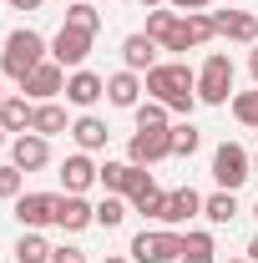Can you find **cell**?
Listing matches in <instances>:
<instances>
[{"label":"cell","mask_w":258,"mask_h":263,"mask_svg":"<svg viewBox=\"0 0 258 263\" xmlns=\"http://www.w3.org/2000/svg\"><path fill=\"white\" fill-rule=\"evenodd\" d=\"M142 81H147V97H152V101H162L167 111L193 117V106H197V71H193V66H182V61H157Z\"/></svg>","instance_id":"obj_1"},{"label":"cell","mask_w":258,"mask_h":263,"mask_svg":"<svg viewBox=\"0 0 258 263\" xmlns=\"http://www.w3.org/2000/svg\"><path fill=\"white\" fill-rule=\"evenodd\" d=\"M41 61H51V46H46V41H41L31 26L5 35V51H0V76H10V81L21 86V81H26V76H31Z\"/></svg>","instance_id":"obj_2"},{"label":"cell","mask_w":258,"mask_h":263,"mask_svg":"<svg viewBox=\"0 0 258 263\" xmlns=\"http://www.w3.org/2000/svg\"><path fill=\"white\" fill-rule=\"evenodd\" d=\"M132 263H177L182 258V233L177 228H142L127 243Z\"/></svg>","instance_id":"obj_3"},{"label":"cell","mask_w":258,"mask_h":263,"mask_svg":"<svg viewBox=\"0 0 258 263\" xmlns=\"http://www.w3.org/2000/svg\"><path fill=\"white\" fill-rule=\"evenodd\" d=\"M228 97H233V61H228V51H213L197 71V101L202 106H228Z\"/></svg>","instance_id":"obj_4"},{"label":"cell","mask_w":258,"mask_h":263,"mask_svg":"<svg viewBox=\"0 0 258 263\" xmlns=\"http://www.w3.org/2000/svg\"><path fill=\"white\" fill-rule=\"evenodd\" d=\"M248 177H253V152L238 147V142H223V147L213 152V182H218L223 193H238Z\"/></svg>","instance_id":"obj_5"},{"label":"cell","mask_w":258,"mask_h":263,"mask_svg":"<svg viewBox=\"0 0 258 263\" xmlns=\"http://www.w3.org/2000/svg\"><path fill=\"white\" fill-rule=\"evenodd\" d=\"M172 157V127H137L127 137V162L132 167H157Z\"/></svg>","instance_id":"obj_6"},{"label":"cell","mask_w":258,"mask_h":263,"mask_svg":"<svg viewBox=\"0 0 258 263\" xmlns=\"http://www.w3.org/2000/svg\"><path fill=\"white\" fill-rule=\"evenodd\" d=\"M213 35H218L213 10H193V15H182V21H177V31H172V41H167L162 51H202Z\"/></svg>","instance_id":"obj_7"},{"label":"cell","mask_w":258,"mask_h":263,"mask_svg":"<svg viewBox=\"0 0 258 263\" xmlns=\"http://www.w3.org/2000/svg\"><path fill=\"white\" fill-rule=\"evenodd\" d=\"M91 41H97V35L76 31V26H61V31H56V41H51V61L66 66V71H81V66H86V56H91Z\"/></svg>","instance_id":"obj_8"},{"label":"cell","mask_w":258,"mask_h":263,"mask_svg":"<svg viewBox=\"0 0 258 263\" xmlns=\"http://www.w3.org/2000/svg\"><path fill=\"white\" fill-rule=\"evenodd\" d=\"M97 223V202H86V193H56V228L61 233H86Z\"/></svg>","instance_id":"obj_9"},{"label":"cell","mask_w":258,"mask_h":263,"mask_svg":"<svg viewBox=\"0 0 258 263\" xmlns=\"http://www.w3.org/2000/svg\"><path fill=\"white\" fill-rule=\"evenodd\" d=\"M66 76H71L66 66H56V61H41V66L31 71V76L21 81V91H26L31 101H56V97H66Z\"/></svg>","instance_id":"obj_10"},{"label":"cell","mask_w":258,"mask_h":263,"mask_svg":"<svg viewBox=\"0 0 258 263\" xmlns=\"http://www.w3.org/2000/svg\"><path fill=\"white\" fill-rule=\"evenodd\" d=\"M10 162L21 167V172H41V167L51 162V137H41V132L10 137Z\"/></svg>","instance_id":"obj_11"},{"label":"cell","mask_w":258,"mask_h":263,"mask_svg":"<svg viewBox=\"0 0 258 263\" xmlns=\"http://www.w3.org/2000/svg\"><path fill=\"white\" fill-rule=\"evenodd\" d=\"M213 26L233 46H258V15L253 10H213Z\"/></svg>","instance_id":"obj_12"},{"label":"cell","mask_w":258,"mask_h":263,"mask_svg":"<svg viewBox=\"0 0 258 263\" xmlns=\"http://www.w3.org/2000/svg\"><path fill=\"white\" fill-rule=\"evenodd\" d=\"M15 223L21 228H46V223H56V193H21L15 197Z\"/></svg>","instance_id":"obj_13"},{"label":"cell","mask_w":258,"mask_h":263,"mask_svg":"<svg viewBox=\"0 0 258 263\" xmlns=\"http://www.w3.org/2000/svg\"><path fill=\"white\" fill-rule=\"evenodd\" d=\"M101 97H106V76H97V71H86V66L66 76V101H71V106L91 111V106H97Z\"/></svg>","instance_id":"obj_14"},{"label":"cell","mask_w":258,"mask_h":263,"mask_svg":"<svg viewBox=\"0 0 258 263\" xmlns=\"http://www.w3.org/2000/svg\"><path fill=\"white\" fill-rule=\"evenodd\" d=\"M193 218H202V193H193V187H172L157 223H162V228H182V223H193Z\"/></svg>","instance_id":"obj_15"},{"label":"cell","mask_w":258,"mask_h":263,"mask_svg":"<svg viewBox=\"0 0 258 263\" xmlns=\"http://www.w3.org/2000/svg\"><path fill=\"white\" fill-rule=\"evenodd\" d=\"M157 51H162V46H157L147 31H132L127 41H122V66H127V71H137V76H147V71L157 66Z\"/></svg>","instance_id":"obj_16"},{"label":"cell","mask_w":258,"mask_h":263,"mask_svg":"<svg viewBox=\"0 0 258 263\" xmlns=\"http://www.w3.org/2000/svg\"><path fill=\"white\" fill-rule=\"evenodd\" d=\"M142 91H147V81H142L137 71H127V66L106 76V101H112V106H122V111H132V106L142 101Z\"/></svg>","instance_id":"obj_17"},{"label":"cell","mask_w":258,"mask_h":263,"mask_svg":"<svg viewBox=\"0 0 258 263\" xmlns=\"http://www.w3.org/2000/svg\"><path fill=\"white\" fill-rule=\"evenodd\" d=\"M71 142H76V152H101L106 142H112V127L91 117V111H81L76 122H71Z\"/></svg>","instance_id":"obj_18"},{"label":"cell","mask_w":258,"mask_h":263,"mask_svg":"<svg viewBox=\"0 0 258 263\" xmlns=\"http://www.w3.org/2000/svg\"><path fill=\"white\" fill-rule=\"evenodd\" d=\"M97 182V162H91V152H71L61 162V193H86Z\"/></svg>","instance_id":"obj_19"},{"label":"cell","mask_w":258,"mask_h":263,"mask_svg":"<svg viewBox=\"0 0 258 263\" xmlns=\"http://www.w3.org/2000/svg\"><path fill=\"white\" fill-rule=\"evenodd\" d=\"M31 122H35V101L26 97V91H15V97H5V101H0V127L10 132V137L31 132Z\"/></svg>","instance_id":"obj_20"},{"label":"cell","mask_w":258,"mask_h":263,"mask_svg":"<svg viewBox=\"0 0 258 263\" xmlns=\"http://www.w3.org/2000/svg\"><path fill=\"white\" fill-rule=\"evenodd\" d=\"M202 218H208L213 228H228V223L238 218V193H223V187L208 193V197H202Z\"/></svg>","instance_id":"obj_21"},{"label":"cell","mask_w":258,"mask_h":263,"mask_svg":"<svg viewBox=\"0 0 258 263\" xmlns=\"http://www.w3.org/2000/svg\"><path fill=\"white\" fill-rule=\"evenodd\" d=\"M31 132H41V137H61V132H71L66 106H61V101H35V122H31Z\"/></svg>","instance_id":"obj_22"},{"label":"cell","mask_w":258,"mask_h":263,"mask_svg":"<svg viewBox=\"0 0 258 263\" xmlns=\"http://www.w3.org/2000/svg\"><path fill=\"white\" fill-rule=\"evenodd\" d=\"M10 253H15V263H51V253H56V248H51L35 228H26L21 238H15V248H10Z\"/></svg>","instance_id":"obj_23"},{"label":"cell","mask_w":258,"mask_h":263,"mask_svg":"<svg viewBox=\"0 0 258 263\" xmlns=\"http://www.w3.org/2000/svg\"><path fill=\"white\" fill-rule=\"evenodd\" d=\"M132 177H137V167H132V162H101L97 167V182L106 187V193H117V197L132 193Z\"/></svg>","instance_id":"obj_24"},{"label":"cell","mask_w":258,"mask_h":263,"mask_svg":"<svg viewBox=\"0 0 258 263\" xmlns=\"http://www.w3.org/2000/svg\"><path fill=\"white\" fill-rule=\"evenodd\" d=\"M66 26H76V31L97 35V31H101V10H97V0H71V5H66Z\"/></svg>","instance_id":"obj_25"},{"label":"cell","mask_w":258,"mask_h":263,"mask_svg":"<svg viewBox=\"0 0 258 263\" xmlns=\"http://www.w3.org/2000/svg\"><path fill=\"white\" fill-rule=\"evenodd\" d=\"M177 21H182V15H177L172 5H157V10H147V35H152L157 46H167L172 31H177Z\"/></svg>","instance_id":"obj_26"},{"label":"cell","mask_w":258,"mask_h":263,"mask_svg":"<svg viewBox=\"0 0 258 263\" xmlns=\"http://www.w3.org/2000/svg\"><path fill=\"white\" fill-rule=\"evenodd\" d=\"M132 213V202L127 197H117V193H106L97 202V228H122V218Z\"/></svg>","instance_id":"obj_27"},{"label":"cell","mask_w":258,"mask_h":263,"mask_svg":"<svg viewBox=\"0 0 258 263\" xmlns=\"http://www.w3.org/2000/svg\"><path fill=\"white\" fill-rule=\"evenodd\" d=\"M132 122H137V127H172V111H167V106H162V101H137V106H132Z\"/></svg>","instance_id":"obj_28"},{"label":"cell","mask_w":258,"mask_h":263,"mask_svg":"<svg viewBox=\"0 0 258 263\" xmlns=\"http://www.w3.org/2000/svg\"><path fill=\"white\" fill-rule=\"evenodd\" d=\"M197 147H202V132L193 122H172V157H193Z\"/></svg>","instance_id":"obj_29"},{"label":"cell","mask_w":258,"mask_h":263,"mask_svg":"<svg viewBox=\"0 0 258 263\" xmlns=\"http://www.w3.org/2000/svg\"><path fill=\"white\" fill-rule=\"evenodd\" d=\"M132 202V213H142V218H162V208H167V193H162L157 182L147 187V193H137V197H127Z\"/></svg>","instance_id":"obj_30"},{"label":"cell","mask_w":258,"mask_h":263,"mask_svg":"<svg viewBox=\"0 0 258 263\" xmlns=\"http://www.w3.org/2000/svg\"><path fill=\"white\" fill-rule=\"evenodd\" d=\"M21 193H26V172L15 162H0V202H15Z\"/></svg>","instance_id":"obj_31"},{"label":"cell","mask_w":258,"mask_h":263,"mask_svg":"<svg viewBox=\"0 0 258 263\" xmlns=\"http://www.w3.org/2000/svg\"><path fill=\"white\" fill-rule=\"evenodd\" d=\"M233 117L243 127H258V86L253 91H233Z\"/></svg>","instance_id":"obj_32"},{"label":"cell","mask_w":258,"mask_h":263,"mask_svg":"<svg viewBox=\"0 0 258 263\" xmlns=\"http://www.w3.org/2000/svg\"><path fill=\"white\" fill-rule=\"evenodd\" d=\"M51 263H86V253H81V248H71V243H66V248H56V253H51Z\"/></svg>","instance_id":"obj_33"},{"label":"cell","mask_w":258,"mask_h":263,"mask_svg":"<svg viewBox=\"0 0 258 263\" xmlns=\"http://www.w3.org/2000/svg\"><path fill=\"white\" fill-rule=\"evenodd\" d=\"M167 5H172V10H177V15H193V10H208V5H213V0H167Z\"/></svg>","instance_id":"obj_34"},{"label":"cell","mask_w":258,"mask_h":263,"mask_svg":"<svg viewBox=\"0 0 258 263\" xmlns=\"http://www.w3.org/2000/svg\"><path fill=\"white\" fill-rule=\"evenodd\" d=\"M177 263H218V253H182Z\"/></svg>","instance_id":"obj_35"},{"label":"cell","mask_w":258,"mask_h":263,"mask_svg":"<svg viewBox=\"0 0 258 263\" xmlns=\"http://www.w3.org/2000/svg\"><path fill=\"white\" fill-rule=\"evenodd\" d=\"M5 5H10V10H41L46 0H5Z\"/></svg>","instance_id":"obj_36"},{"label":"cell","mask_w":258,"mask_h":263,"mask_svg":"<svg viewBox=\"0 0 258 263\" xmlns=\"http://www.w3.org/2000/svg\"><path fill=\"white\" fill-rule=\"evenodd\" d=\"M248 76H253V86H258V46H248Z\"/></svg>","instance_id":"obj_37"},{"label":"cell","mask_w":258,"mask_h":263,"mask_svg":"<svg viewBox=\"0 0 258 263\" xmlns=\"http://www.w3.org/2000/svg\"><path fill=\"white\" fill-rule=\"evenodd\" d=\"M137 5H142V10H157V5H167V0H137Z\"/></svg>","instance_id":"obj_38"},{"label":"cell","mask_w":258,"mask_h":263,"mask_svg":"<svg viewBox=\"0 0 258 263\" xmlns=\"http://www.w3.org/2000/svg\"><path fill=\"white\" fill-rule=\"evenodd\" d=\"M248 258H253V263H258V233H253V243H248Z\"/></svg>","instance_id":"obj_39"},{"label":"cell","mask_w":258,"mask_h":263,"mask_svg":"<svg viewBox=\"0 0 258 263\" xmlns=\"http://www.w3.org/2000/svg\"><path fill=\"white\" fill-rule=\"evenodd\" d=\"M101 263H132V258H117V253H112V258H101Z\"/></svg>","instance_id":"obj_40"},{"label":"cell","mask_w":258,"mask_h":263,"mask_svg":"<svg viewBox=\"0 0 258 263\" xmlns=\"http://www.w3.org/2000/svg\"><path fill=\"white\" fill-rule=\"evenodd\" d=\"M5 97H10V91H5V76H0V101H5Z\"/></svg>","instance_id":"obj_41"},{"label":"cell","mask_w":258,"mask_h":263,"mask_svg":"<svg viewBox=\"0 0 258 263\" xmlns=\"http://www.w3.org/2000/svg\"><path fill=\"white\" fill-rule=\"evenodd\" d=\"M5 142H10V132H5V127H0V147H5Z\"/></svg>","instance_id":"obj_42"},{"label":"cell","mask_w":258,"mask_h":263,"mask_svg":"<svg viewBox=\"0 0 258 263\" xmlns=\"http://www.w3.org/2000/svg\"><path fill=\"white\" fill-rule=\"evenodd\" d=\"M223 263H253V258H223Z\"/></svg>","instance_id":"obj_43"},{"label":"cell","mask_w":258,"mask_h":263,"mask_svg":"<svg viewBox=\"0 0 258 263\" xmlns=\"http://www.w3.org/2000/svg\"><path fill=\"white\" fill-rule=\"evenodd\" d=\"M253 172H258V152H253Z\"/></svg>","instance_id":"obj_44"},{"label":"cell","mask_w":258,"mask_h":263,"mask_svg":"<svg viewBox=\"0 0 258 263\" xmlns=\"http://www.w3.org/2000/svg\"><path fill=\"white\" fill-rule=\"evenodd\" d=\"M253 218H258V202H253Z\"/></svg>","instance_id":"obj_45"},{"label":"cell","mask_w":258,"mask_h":263,"mask_svg":"<svg viewBox=\"0 0 258 263\" xmlns=\"http://www.w3.org/2000/svg\"><path fill=\"white\" fill-rule=\"evenodd\" d=\"M66 5H71V0H66Z\"/></svg>","instance_id":"obj_46"},{"label":"cell","mask_w":258,"mask_h":263,"mask_svg":"<svg viewBox=\"0 0 258 263\" xmlns=\"http://www.w3.org/2000/svg\"><path fill=\"white\" fill-rule=\"evenodd\" d=\"M101 5H106V0H101Z\"/></svg>","instance_id":"obj_47"}]
</instances>
